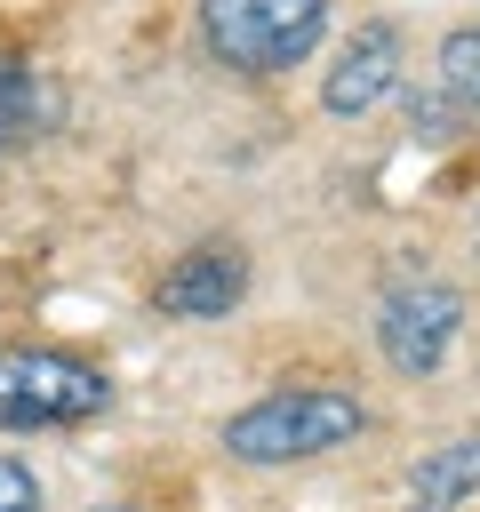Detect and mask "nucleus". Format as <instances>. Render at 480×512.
<instances>
[{
	"label": "nucleus",
	"instance_id": "nucleus-5",
	"mask_svg": "<svg viewBox=\"0 0 480 512\" xmlns=\"http://www.w3.org/2000/svg\"><path fill=\"white\" fill-rule=\"evenodd\" d=\"M240 296H248V256L232 240H200L152 280V312L160 320H224Z\"/></svg>",
	"mask_w": 480,
	"mask_h": 512
},
{
	"label": "nucleus",
	"instance_id": "nucleus-7",
	"mask_svg": "<svg viewBox=\"0 0 480 512\" xmlns=\"http://www.w3.org/2000/svg\"><path fill=\"white\" fill-rule=\"evenodd\" d=\"M56 128H64V88L32 56L0 48V152H24L40 136H56Z\"/></svg>",
	"mask_w": 480,
	"mask_h": 512
},
{
	"label": "nucleus",
	"instance_id": "nucleus-8",
	"mask_svg": "<svg viewBox=\"0 0 480 512\" xmlns=\"http://www.w3.org/2000/svg\"><path fill=\"white\" fill-rule=\"evenodd\" d=\"M480 496V432H456L416 456L408 472V512H464Z\"/></svg>",
	"mask_w": 480,
	"mask_h": 512
},
{
	"label": "nucleus",
	"instance_id": "nucleus-9",
	"mask_svg": "<svg viewBox=\"0 0 480 512\" xmlns=\"http://www.w3.org/2000/svg\"><path fill=\"white\" fill-rule=\"evenodd\" d=\"M440 88L480 120V24H456V32L440 40Z\"/></svg>",
	"mask_w": 480,
	"mask_h": 512
},
{
	"label": "nucleus",
	"instance_id": "nucleus-1",
	"mask_svg": "<svg viewBox=\"0 0 480 512\" xmlns=\"http://www.w3.org/2000/svg\"><path fill=\"white\" fill-rule=\"evenodd\" d=\"M368 432V408L336 384H280L264 400H248L240 416H224V456L240 464H312L344 440Z\"/></svg>",
	"mask_w": 480,
	"mask_h": 512
},
{
	"label": "nucleus",
	"instance_id": "nucleus-6",
	"mask_svg": "<svg viewBox=\"0 0 480 512\" xmlns=\"http://www.w3.org/2000/svg\"><path fill=\"white\" fill-rule=\"evenodd\" d=\"M392 88H400V32H392L384 16H368V24H352V40L336 48V64H328V80H320V104H328L336 120H368Z\"/></svg>",
	"mask_w": 480,
	"mask_h": 512
},
{
	"label": "nucleus",
	"instance_id": "nucleus-4",
	"mask_svg": "<svg viewBox=\"0 0 480 512\" xmlns=\"http://www.w3.org/2000/svg\"><path fill=\"white\" fill-rule=\"evenodd\" d=\"M464 336V296L432 272H408L376 296V352L392 376H432Z\"/></svg>",
	"mask_w": 480,
	"mask_h": 512
},
{
	"label": "nucleus",
	"instance_id": "nucleus-10",
	"mask_svg": "<svg viewBox=\"0 0 480 512\" xmlns=\"http://www.w3.org/2000/svg\"><path fill=\"white\" fill-rule=\"evenodd\" d=\"M0 512H40V472L0 448Z\"/></svg>",
	"mask_w": 480,
	"mask_h": 512
},
{
	"label": "nucleus",
	"instance_id": "nucleus-11",
	"mask_svg": "<svg viewBox=\"0 0 480 512\" xmlns=\"http://www.w3.org/2000/svg\"><path fill=\"white\" fill-rule=\"evenodd\" d=\"M96 512H128V504H96Z\"/></svg>",
	"mask_w": 480,
	"mask_h": 512
},
{
	"label": "nucleus",
	"instance_id": "nucleus-2",
	"mask_svg": "<svg viewBox=\"0 0 480 512\" xmlns=\"http://www.w3.org/2000/svg\"><path fill=\"white\" fill-rule=\"evenodd\" d=\"M112 408V384L96 360L64 344H0V432H72Z\"/></svg>",
	"mask_w": 480,
	"mask_h": 512
},
{
	"label": "nucleus",
	"instance_id": "nucleus-3",
	"mask_svg": "<svg viewBox=\"0 0 480 512\" xmlns=\"http://www.w3.org/2000/svg\"><path fill=\"white\" fill-rule=\"evenodd\" d=\"M328 40V0H200V48L232 72H288Z\"/></svg>",
	"mask_w": 480,
	"mask_h": 512
}]
</instances>
